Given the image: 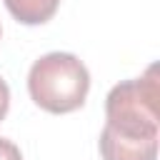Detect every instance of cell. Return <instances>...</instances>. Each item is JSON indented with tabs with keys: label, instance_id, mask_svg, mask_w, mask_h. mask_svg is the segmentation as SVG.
Segmentation results:
<instances>
[{
	"label": "cell",
	"instance_id": "cell-1",
	"mask_svg": "<svg viewBox=\"0 0 160 160\" xmlns=\"http://www.w3.org/2000/svg\"><path fill=\"white\" fill-rule=\"evenodd\" d=\"M160 122V85L158 65H150L140 78L118 82L105 98V128L100 140L128 145H158Z\"/></svg>",
	"mask_w": 160,
	"mask_h": 160
},
{
	"label": "cell",
	"instance_id": "cell-2",
	"mask_svg": "<svg viewBox=\"0 0 160 160\" xmlns=\"http://www.w3.org/2000/svg\"><path fill=\"white\" fill-rule=\"evenodd\" d=\"M90 90V72L72 52H48L32 62L28 72V92L32 102L52 115L82 108Z\"/></svg>",
	"mask_w": 160,
	"mask_h": 160
},
{
	"label": "cell",
	"instance_id": "cell-3",
	"mask_svg": "<svg viewBox=\"0 0 160 160\" xmlns=\"http://www.w3.org/2000/svg\"><path fill=\"white\" fill-rule=\"evenodd\" d=\"M2 2L8 12L22 25H42L60 8V0H2Z\"/></svg>",
	"mask_w": 160,
	"mask_h": 160
},
{
	"label": "cell",
	"instance_id": "cell-4",
	"mask_svg": "<svg viewBox=\"0 0 160 160\" xmlns=\"http://www.w3.org/2000/svg\"><path fill=\"white\" fill-rule=\"evenodd\" d=\"M0 160H22V152L12 140L0 138Z\"/></svg>",
	"mask_w": 160,
	"mask_h": 160
},
{
	"label": "cell",
	"instance_id": "cell-5",
	"mask_svg": "<svg viewBox=\"0 0 160 160\" xmlns=\"http://www.w3.org/2000/svg\"><path fill=\"white\" fill-rule=\"evenodd\" d=\"M8 108H10V88H8V82L0 78V120L8 115Z\"/></svg>",
	"mask_w": 160,
	"mask_h": 160
},
{
	"label": "cell",
	"instance_id": "cell-6",
	"mask_svg": "<svg viewBox=\"0 0 160 160\" xmlns=\"http://www.w3.org/2000/svg\"><path fill=\"white\" fill-rule=\"evenodd\" d=\"M0 35H2V30H0Z\"/></svg>",
	"mask_w": 160,
	"mask_h": 160
}]
</instances>
